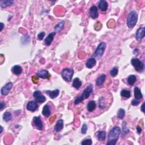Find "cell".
Masks as SVG:
<instances>
[{
    "label": "cell",
    "mask_w": 145,
    "mask_h": 145,
    "mask_svg": "<svg viewBox=\"0 0 145 145\" xmlns=\"http://www.w3.org/2000/svg\"><path fill=\"white\" fill-rule=\"evenodd\" d=\"M106 48V44L104 42H102L99 44L97 48L95 50V52H94V56L95 57L100 58L102 57V56L104 54L105 49Z\"/></svg>",
    "instance_id": "cell-6"
},
{
    "label": "cell",
    "mask_w": 145,
    "mask_h": 145,
    "mask_svg": "<svg viewBox=\"0 0 145 145\" xmlns=\"http://www.w3.org/2000/svg\"><path fill=\"white\" fill-rule=\"evenodd\" d=\"M93 143V141L91 139H85V140H83L81 144L83 145H91Z\"/></svg>",
    "instance_id": "cell-34"
},
{
    "label": "cell",
    "mask_w": 145,
    "mask_h": 145,
    "mask_svg": "<svg viewBox=\"0 0 145 145\" xmlns=\"http://www.w3.org/2000/svg\"><path fill=\"white\" fill-rule=\"evenodd\" d=\"M131 64L134 67L136 71L138 72H142L144 70V64L137 58H133L131 60Z\"/></svg>",
    "instance_id": "cell-4"
},
{
    "label": "cell",
    "mask_w": 145,
    "mask_h": 145,
    "mask_svg": "<svg viewBox=\"0 0 145 145\" xmlns=\"http://www.w3.org/2000/svg\"><path fill=\"white\" fill-rule=\"evenodd\" d=\"M108 4L107 1H104V0H101L98 3V7L102 10V12H105L107 11L108 9Z\"/></svg>",
    "instance_id": "cell-17"
},
{
    "label": "cell",
    "mask_w": 145,
    "mask_h": 145,
    "mask_svg": "<svg viewBox=\"0 0 145 145\" xmlns=\"http://www.w3.org/2000/svg\"><path fill=\"white\" fill-rule=\"evenodd\" d=\"M0 105H1V111L3 110V109L5 107V103L4 102H1L0 103Z\"/></svg>",
    "instance_id": "cell-41"
},
{
    "label": "cell",
    "mask_w": 145,
    "mask_h": 145,
    "mask_svg": "<svg viewBox=\"0 0 145 145\" xmlns=\"http://www.w3.org/2000/svg\"><path fill=\"white\" fill-rule=\"evenodd\" d=\"M136 80H137V77L135 76H134V75H130V76L128 77L127 79L128 83L130 86H133L136 82Z\"/></svg>",
    "instance_id": "cell-25"
},
{
    "label": "cell",
    "mask_w": 145,
    "mask_h": 145,
    "mask_svg": "<svg viewBox=\"0 0 145 145\" xmlns=\"http://www.w3.org/2000/svg\"><path fill=\"white\" fill-rule=\"evenodd\" d=\"M0 128H1V132H0V133H2V132H3V128H2V126H0Z\"/></svg>",
    "instance_id": "cell-44"
},
{
    "label": "cell",
    "mask_w": 145,
    "mask_h": 145,
    "mask_svg": "<svg viewBox=\"0 0 145 145\" xmlns=\"http://www.w3.org/2000/svg\"><path fill=\"white\" fill-rule=\"evenodd\" d=\"M106 79V76L105 74H102L97 78L96 80V84L97 86H101L104 83Z\"/></svg>",
    "instance_id": "cell-21"
},
{
    "label": "cell",
    "mask_w": 145,
    "mask_h": 145,
    "mask_svg": "<svg viewBox=\"0 0 145 145\" xmlns=\"http://www.w3.org/2000/svg\"><path fill=\"white\" fill-rule=\"evenodd\" d=\"M45 35H46V33L45 32H41L40 33H39V34L38 35V39L39 40H42L43 39H44V37L45 36Z\"/></svg>",
    "instance_id": "cell-36"
},
{
    "label": "cell",
    "mask_w": 145,
    "mask_h": 145,
    "mask_svg": "<svg viewBox=\"0 0 145 145\" xmlns=\"http://www.w3.org/2000/svg\"><path fill=\"white\" fill-rule=\"evenodd\" d=\"M121 95L125 98H129L131 96L130 91L128 90H126V89H123L121 91Z\"/></svg>",
    "instance_id": "cell-29"
},
{
    "label": "cell",
    "mask_w": 145,
    "mask_h": 145,
    "mask_svg": "<svg viewBox=\"0 0 145 145\" xmlns=\"http://www.w3.org/2000/svg\"><path fill=\"white\" fill-rule=\"evenodd\" d=\"M96 108V103L94 100H91L88 102L87 104V110L89 112H93Z\"/></svg>",
    "instance_id": "cell-24"
},
{
    "label": "cell",
    "mask_w": 145,
    "mask_h": 145,
    "mask_svg": "<svg viewBox=\"0 0 145 145\" xmlns=\"http://www.w3.org/2000/svg\"><path fill=\"white\" fill-rule=\"evenodd\" d=\"M119 72V69L116 67L113 68L110 71V74L111 76L113 77H115L117 76V75L118 74Z\"/></svg>",
    "instance_id": "cell-32"
},
{
    "label": "cell",
    "mask_w": 145,
    "mask_h": 145,
    "mask_svg": "<svg viewBox=\"0 0 145 145\" xmlns=\"http://www.w3.org/2000/svg\"><path fill=\"white\" fill-rule=\"evenodd\" d=\"M38 108V102L36 101H30L27 103L26 108L28 111H31V112H35L37 110Z\"/></svg>",
    "instance_id": "cell-10"
},
{
    "label": "cell",
    "mask_w": 145,
    "mask_h": 145,
    "mask_svg": "<svg viewBox=\"0 0 145 145\" xmlns=\"http://www.w3.org/2000/svg\"><path fill=\"white\" fill-rule=\"evenodd\" d=\"M3 119L6 122H8L11 121V120L12 119V113L9 112H5L3 115Z\"/></svg>",
    "instance_id": "cell-27"
},
{
    "label": "cell",
    "mask_w": 145,
    "mask_h": 145,
    "mask_svg": "<svg viewBox=\"0 0 145 145\" xmlns=\"http://www.w3.org/2000/svg\"><path fill=\"white\" fill-rule=\"evenodd\" d=\"M13 87V83L9 82L5 85L3 87L1 88V94L4 96H6L9 93L10 90H12Z\"/></svg>",
    "instance_id": "cell-11"
},
{
    "label": "cell",
    "mask_w": 145,
    "mask_h": 145,
    "mask_svg": "<svg viewBox=\"0 0 145 145\" xmlns=\"http://www.w3.org/2000/svg\"><path fill=\"white\" fill-rule=\"evenodd\" d=\"M33 123L38 129L41 130L43 129V124L39 116H35L33 119Z\"/></svg>",
    "instance_id": "cell-8"
},
{
    "label": "cell",
    "mask_w": 145,
    "mask_h": 145,
    "mask_svg": "<svg viewBox=\"0 0 145 145\" xmlns=\"http://www.w3.org/2000/svg\"><path fill=\"white\" fill-rule=\"evenodd\" d=\"M144 104H145V103H143V104H142L141 109V111L143 112V113H144Z\"/></svg>",
    "instance_id": "cell-42"
},
{
    "label": "cell",
    "mask_w": 145,
    "mask_h": 145,
    "mask_svg": "<svg viewBox=\"0 0 145 145\" xmlns=\"http://www.w3.org/2000/svg\"><path fill=\"white\" fill-rule=\"evenodd\" d=\"M64 128V122L62 120H59L57 122V124H56L54 131L56 132H59L61 130H62Z\"/></svg>",
    "instance_id": "cell-18"
},
{
    "label": "cell",
    "mask_w": 145,
    "mask_h": 145,
    "mask_svg": "<svg viewBox=\"0 0 145 145\" xmlns=\"http://www.w3.org/2000/svg\"><path fill=\"white\" fill-rule=\"evenodd\" d=\"M14 3V1L13 0H6V1H1V6L2 8L6 7L13 5Z\"/></svg>",
    "instance_id": "cell-26"
},
{
    "label": "cell",
    "mask_w": 145,
    "mask_h": 145,
    "mask_svg": "<svg viewBox=\"0 0 145 145\" xmlns=\"http://www.w3.org/2000/svg\"><path fill=\"white\" fill-rule=\"evenodd\" d=\"M46 93L48 94V95L51 97V99H55L58 96V95L60 94V91L58 89H56L55 90L53 91H50V90H47L46 91Z\"/></svg>",
    "instance_id": "cell-15"
},
{
    "label": "cell",
    "mask_w": 145,
    "mask_h": 145,
    "mask_svg": "<svg viewBox=\"0 0 145 145\" xmlns=\"http://www.w3.org/2000/svg\"><path fill=\"white\" fill-rule=\"evenodd\" d=\"M96 61L95 58H90L86 62V66L88 69H92L96 65Z\"/></svg>",
    "instance_id": "cell-16"
},
{
    "label": "cell",
    "mask_w": 145,
    "mask_h": 145,
    "mask_svg": "<svg viewBox=\"0 0 145 145\" xmlns=\"http://www.w3.org/2000/svg\"><path fill=\"white\" fill-rule=\"evenodd\" d=\"M89 14L92 18L95 19L98 17L99 14L97 12V8L96 6H93L89 10Z\"/></svg>",
    "instance_id": "cell-13"
},
{
    "label": "cell",
    "mask_w": 145,
    "mask_h": 145,
    "mask_svg": "<svg viewBox=\"0 0 145 145\" xmlns=\"http://www.w3.org/2000/svg\"><path fill=\"white\" fill-rule=\"evenodd\" d=\"M87 130V125L86 124H83L81 128V133L83 134H85Z\"/></svg>",
    "instance_id": "cell-35"
},
{
    "label": "cell",
    "mask_w": 145,
    "mask_h": 145,
    "mask_svg": "<svg viewBox=\"0 0 145 145\" xmlns=\"http://www.w3.org/2000/svg\"><path fill=\"white\" fill-rule=\"evenodd\" d=\"M32 80L34 83H38L39 81V78L38 76H33L32 77Z\"/></svg>",
    "instance_id": "cell-39"
},
{
    "label": "cell",
    "mask_w": 145,
    "mask_h": 145,
    "mask_svg": "<svg viewBox=\"0 0 145 145\" xmlns=\"http://www.w3.org/2000/svg\"><path fill=\"white\" fill-rule=\"evenodd\" d=\"M74 75V70L71 68H65L62 70L61 76L66 82H70Z\"/></svg>",
    "instance_id": "cell-3"
},
{
    "label": "cell",
    "mask_w": 145,
    "mask_h": 145,
    "mask_svg": "<svg viewBox=\"0 0 145 145\" xmlns=\"http://www.w3.org/2000/svg\"><path fill=\"white\" fill-rule=\"evenodd\" d=\"M1 31H2V30H3V29H4V23H1Z\"/></svg>",
    "instance_id": "cell-43"
},
{
    "label": "cell",
    "mask_w": 145,
    "mask_h": 145,
    "mask_svg": "<svg viewBox=\"0 0 145 145\" xmlns=\"http://www.w3.org/2000/svg\"><path fill=\"white\" fill-rule=\"evenodd\" d=\"M42 114L43 115V116L47 117H48L51 115V109H50V107L48 105L46 104L44 106V107L43 108Z\"/></svg>",
    "instance_id": "cell-20"
},
{
    "label": "cell",
    "mask_w": 145,
    "mask_h": 145,
    "mask_svg": "<svg viewBox=\"0 0 145 145\" xmlns=\"http://www.w3.org/2000/svg\"><path fill=\"white\" fill-rule=\"evenodd\" d=\"M56 35L55 32H53L50 33L48 35V36L46 38L45 40H44V43H45L47 46H50L52 44L54 36Z\"/></svg>",
    "instance_id": "cell-14"
},
{
    "label": "cell",
    "mask_w": 145,
    "mask_h": 145,
    "mask_svg": "<svg viewBox=\"0 0 145 145\" xmlns=\"http://www.w3.org/2000/svg\"><path fill=\"white\" fill-rule=\"evenodd\" d=\"M33 97H34L35 101L38 103H43L46 100V97L39 90L35 91L34 92V93H33Z\"/></svg>",
    "instance_id": "cell-7"
},
{
    "label": "cell",
    "mask_w": 145,
    "mask_h": 145,
    "mask_svg": "<svg viewBox=\"0 0 145 145\" xmlns=\"http://www.w3.org/2000/svg\"><path fill=\"white\" fill-rule=\"evenodd\" d=\"M138 21V14L135 11H132L128 16L126 23L129 29H133L134 27Z\"/></svg>",
    "instance_id": "cell-2"
},
{
    "label": "cell",
    "mask_w": 145,
    "mask_h": 145,
    "mask_svg": "<svg viewBox=\"0 0 145 145\" xmlns=\"http://www.w3.org/2000/svg\"><path fill=\"white\" fill-rule=\"evenodd\" d=\"M36 76L42 79H48L50 77V74L47 70H41V71L36 72Z\"/></svg>",
    "instance_id": "cell-12"
},
{
    "label": "cell",
    "mask_w": 145,
    "mask_h": 145,
    "mask_svg": "<svg viewBox=\"0 0 145 145\" xmlns=\"http://www.w3.org/2000/svg\"><path fill=\"white\" fill-rule=\"evenodd\" d=\"M93 86L92 85H90L88 86L87 88H86L84 91H83V93L80 95L79 96L76 97V99H75L74 104L77 105L79 104V103H82L85 99H87L90 96V95L93 93Z\"/></svg>",
    "instance_id": "cell-1"
},
{
    "label": "cell",
    "mask_w": 145,
    "mask_h": 145,
    "mask_svg": "<svg viewBox=\"0 0 145 145\" xmlns=\"http://www.w3.org/2000/svg\"><path fill=\"white\" fill-rule=\"evenodd\" d=\"M64 24H65V21H62L60 23L57 24L55 27V31L56 32H60L61 30L63 29L64 27Z\"/></svg>",
    "instance_id": "cell-30"
},
{
    "label": "cell",
    "mask_w": 145,
    "mask_h": 145,
    "mask_svg": "<svg viewBox=\"0 0 145 145\" xmlns=\"http://www.w3.org/2000/svg\"><path fill=\"white\" fill-rule=\"evenodd\" d=\"M121 130L119 126H115L111 130L108 134V141L112 139H116L117 140L119 135H120Z\"/></svg>",
    "instance_id": "cell-5"
},
{
    "label": "cell",
    "mask_w": 145,
    "mask_h": 145,
    "mask_svg": "<svg viewBox=\"0 0 145 145\" xmlns=\"http://www.w3.org/2000/svg\"><path fill=\"white\" fill-rule=\"evenodd\" d=\"M82 86V81L78 78H76L72 82V86L76 89H79Z\"/></svg>",
    "instance_id": "cell-23"
},
{
    "label": "cell",
    "mask_w": 145,
    "mask_h": 145,
    "mask_svg": "<svg viewBox=\"0 0 145 145\" xmlns=\"http://www.w3.org/2000/svg\"><path fill=\"white\" fill-rule=\"evenodd\" d=\"M106 132L105 131H99L97 134V139L100 141H103L105 139Z\"/></svg>",
    "instance_id": "cell-28"
},
{
    "label": "cell",
    "mask_w": 145,
    "mask_h": 145,
    "mask_svg": "<svg viewBox=\"0 0 145 145\" xmlns=\"http://www.w3.org/2000/svg\"><path fill=\"white\" fill-rule=\"evenodd\" d=\"M122 132L124 134H126L128 133L129 132V130L126 127V123L125 121H124L122 124Z\"/></svg>",
    "instance_id": "cell-33"
},
{
    "label": "cell",
    "mask_w": 145,
    "mask_h": 145,
    "mask_svg": "<svg viewBox=\"0 0 145 145\" xmlns=\"http://www.w3.org/2000/svg\"><path fill=\"white\" fill-rule=\"evenodd\" d=\"M137 133L138 134H140L142 132V128L139 126H137Z\"/></svg>",
    "instance_id": "cell-40"
},
{
    "label": "cell",
    "mask_w": 145,
    "mask_h": 145,
    "mask_svg": "<svg viewBox=\"0 0 145 145\" xmlns=\"http://www.w3.org/2000/svg\"><path fill=\"white\" fill-rule=\"evenodd\" d=\"M145 35V29L144 27H142L139 28L137 31L135 33V39L138 41H141L144 37Z\"/></svg>",
    "instance_id": "cell-9"
},
{
    "label": "cell",
    "mask_w": 145,
    "mask_h": 145,
    "mask_svg": "<svg viewBox=\"0 0 145 145\" xmlns=\"http://www.w3.org/2000/svg\"><path fill=\"white\" fill-rule=\"evenodd\" d=\"M134 94L135 99L137 100H140L143 97L141 90L138 87H135L134 89Z\"/></svg>",
    "instance_id": "cell-19"
},
{
    "label": "cell",
    "mask_w": 145,
    "mask_h": 145,
    "mask_svg": "<svg viewBox=\"0 0 145 145\" xmlns=\"http://www.w3.org/2000/svg\"><path fill=\"white\" fill-rule=\"evenodd\" d=\"M12 71L14 74L18 76V75L21 74L22 73V67L19 65H15L12 68Z\"/></svg>",
    "instance_id": "cell-22"
},
{
    "label": "cell",
    "mask_w": 145,
    "mask_h": 145,
    "mask_svg": "<svg viewBox=\"0 0 145 145\" xmlns=\"http://www.w3.org/2000/svg\"><path fill=\"white\" fill-rule=\"evenodd\" d=\"M139 103H140V100L134 99L132 100V105L133 106H137Z\"/></svg>",
    "instance_id": "cell-38"
},
{
    "label": "cell",
    "mask_w": 145,
    "mask_h": 145,
    "mask_svg": "<svg viewBox=\"0 0 145 145\" xmlns=\"http://www.w3.org/2000/svg\"><path fill=\"white\" fill-rule=\"evenodd\" d=\"M125 115V111L124 109L120 108L117 112V117L120 119H123Z\"/></svg>",
    "instance_id": "cell-31"
},
{
    "label": "cell",
    "mask_w": 145,
    "mask_h": 145,
    "mask_svg": "<svg viewBox=\"0 0 145 145\" xmlns=\"http://www.w3.org/2000/svg\"><path fill=\"white\" fill-rule=\"evenodd\" d=\"M117 140H116V139H112V140L108 141L107 143V145H115L117 143Z\"/></svg>",
    "instance_id": "cell-37"
}]
</instances>
